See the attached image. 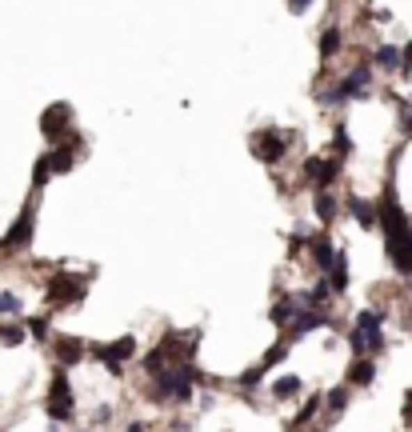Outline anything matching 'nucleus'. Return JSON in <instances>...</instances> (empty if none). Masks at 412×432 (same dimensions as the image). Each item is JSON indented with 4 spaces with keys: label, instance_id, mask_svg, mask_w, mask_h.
I'll use <instances>...</instances> for the list:
<instances>
[{
    "label": "nucleus",
    "instance_id": "33",
    "mask_svg": "<svg viewBox=\"0 0 412 432\" xmlns=\"http://www.w3.org/2000/svg\"><path fill=\"white\" fill-rule=\"evenodd\" d=\"M96 420H100V424H104V420H112V408H109V404H100V408H96Z\"/></svg>",
    "mask_w": 412,
    "mask_h": 432
},
{
    "label": "nucleus",
    "instance_id": "3",
    "mask_svg": "<svg viewBox=\"0 0 412 432\" xmlns=\"http://www.w3.org/2000/svg\"><path fill=\"white\" fill-rule=\"evenodd\" d=\"M381 312L377 308H365L360 317H356V324H352L349 333V349L356 352V356H381L384 352V333H381Z\"/></svg>",
    "mask_w": 412,
    "mask_h": 432
},
{
    "label": "nucleus",
    "instance_id": "9",
    "mask_svg": "<svg viewBox=\"0 0 412 432\" xmlns=\"http://www.w3.org/2000/svg\"><path fill=\"white\" fill-rule=\"evenodd\" d=\"M304 180L317 192H328L340 180V160H324V157H308L304 160Z\"/></svg>",
    "mask_w": 412,
    "mask_h": 432
},
{
    "label": "nucleus",
    "instance_id": "15",
    "mask_svg": "<svg viewBox=\"0 0 412 432\" xmlns=\"http://www.w3.org/2000/svg\"><path fill=\"white\" fill-rule=\"evenodd\" d=\"M328 296H333V288H328V280H320L317 288H312V292H304V296H296V304H301V308H308V312H324V308H328Z\"/></svg>",
    "mask_w": 412,
    "mask_h": 432
},
{
    "label": "nucleus",
    "instance_id": "8",
    "mask_svg": "<svg viewBox=\"0 0 412 432\" xmlns=\"http://www.w3.org/2000/svg\"><path fill=\"white\" fill-rule=\"evenodd\" d=\"M40 132H45L52 144L68 141V132H72V104H48L45 116H40Z\"/></svg>",
    "mask_w": 412,
    "mask_h": 432
},
{
    "label": "nucleus",
    "instance_id": "26",
    "mask_svg": "<svg viewBox=\"0 0 412 432\" xmlns=\"http://www.w3.org/2000/svg\"><path fill=\"white\" fill-rule=\"evenodd\" d=\"M0 317H20V296L16 292H0Z\"/></svg>",
    "mask_w": 412,
    "mask_h": 432
},
{
    "label": "nucleus",
    "instance_id": "35",
    "mask_svg": "<svg viewBox=\"0 0 412 432\" xmlns=\"http://www.w3.org/2000/svg\"><path fill=\"white\" fill-rule=\"evenodd\" d=\"M404 416H412V392H404Z\"/></svg>",
    "mask_w": 412,
    "mask_h": 432
},
{
    "label": "nucleus",
    "instance_id": "13",
    "mask_svg": "<svg viewBox=\"0 0 412 432\" xmlns=\"http://www.w3.org/2000/svg\"><path fill=\"white\" fill-rule=\"evenodd\" d=\"M349 212H352V221L360 224L365 232H372V228H377V200H365V196H349Z\"/></svg>",
    "mask_w": 412,
    "mask_h": 432
},
{
    "label": "nucleus",
    "instance_id": "14",
    "mask_svg": "<svg viewBox=\"0 0 412 432\" xmlns=\"http://www.w3.org/2000/svg\"><path fill=\"white\" fill-rule=\"evenodd\" d=\"M308 248H312V264L328 272V264H333V256H336V248H333V237H328V232H312V240H308Z\"/></svg>",
    "mask_w": 412,
    "mask_h": 432
},
{
    "label": "nucleus",
    "instance_id": "2",
    "mask_svg": "<svg viewBox=\"0 0 412 432\" xmlns=\"http://www.w3.org/2000/svg\"><path fill=\"white\" fill-rule=\"evenodd\" d=\"M200 381V368L192 365H173L164 368L160 376H152V400L157 404H189L192 400V384Z\"/></svg>",
    "mask_w": 412,
    "mask_h": 432
},
{
    "label": "nucleus",
    "instance_id": "18",
    "mask_svg": "<svg viewBox=\"0 0 412 432\" xmlns=\"http://www.w3.org/2000/svg\"><path fill=\"white\" fill-rule=\"evenodd\" d=\"M328 288H333V292H344V288H349V256L344 253H336L333 264H328Z\"/></svg>",
    "mask_w": 412,
    "mask_h": 432
},
{
    "label": "nucleus",
    "instance_id": "34",
    "mask_svg": "<svg viewBox=\"0 0 412 432\" xmlns=\"http://www.w3.org/2000/svg\"><path fill=\"white\" fill-rule=\"evenodd\" d=\"M308 4H312V0H292V4H288V8H292V13H304V8H308Z\"/></svg>",
    "mask_w": 412,
    "mask_h": 432
},
{
    "label": "nucleus",
    "instance_id": "16",
    "mask_svg": "<svg viewBox=\"0 0 412 432\" xmlns=\"http://www.w3.org/2000/svg\"><path fill=\"white\" fill-rule=\"evenodd\" d=\"M296 312H301V304H296V296H285V301H276L269 308V320L276 324V328H288L292 320H296Z\"/></svg>",
    "mask_w": 412,
    "mask_h": 432
},
{
    "label": "nucleus",
    "instance_id": "1",
    "mask_svg": "<svg viewBox=\"0 0 412 432\" xmlns=\"http://www.w3.org/2000/svg\"><path fill=\"white\" fill-rule=\"evenodd\" d=\"M377 228L384 232V253H388V264L400 272V276H412V221L404 205L397 200V184L388 180L384 196L377 200Z\"/></svg>",
    "mask_w": 412,
    "mask_h": 432
},
{
    "label": "nucleus",
    "instance_id": "19",
    "mask_svg": "<svg viewBox=\"0 0 412 432\" xmlns=\"http://www.w3.org/2000/svg\"><path fill=\"white\" fill-rule=\"evenodd\" d=\"M340 48H344V36H340V29H324V36H320V61H333Z\"/></svg>",
    "mask_w": 412,
    "mask_h": 432
},
{
    "label": "nucleus",
    "instance_id": "24",
    "mask_svg": "<svg viewBox=\"0 0 412 432\" xmlns=\"http://www.w3.org/2000/svg\"><path fill=\"white\" fill-rule=\"evenodd\" d=\"M349 400H352V392H349V388H333V392H328V397L320 400V404H328L333 413H344V408H349Z\"/></svg>",
    "mask_w": 412,
    "mask_h": 432
},
{
    "label": "nucleus",
    "instance_id": "20",
    "mask_svg": "<svg viewBox=\"0 0 412 432\" xmlns=\"http://www.w3.org/2000/svg\"><path fill=\"white\" fill-rule=\"evenodd\" d=\"M336 212H340V208H336V196H333V192H317V216H320V221L333 224Z\"/></svg>",
    "mask_w": 412,
    "mask_h": 432
},
{
    "label": "nucleus",
    "instance_id": "4",
    "mask_svg": "<svg viewBox=\"0 0 412 432\" xmlns=\"http://www.w3.org/2000/svg\"><path fill=\"white\" fill-rule=\"evenodd\" d=\"M84 296H88V280H84L80 272H56V276L48 280V292H45L48 308H72V304H80Z\"/></svg>",
    "mask_w": 412,
    "mask_h": 432
},
{
    "label": "nucleus",
    "instance_id": "37",
    "mask_svg": "<svg viewBox=\"0 0 412 432\" xmlns=\"http://www.w3.org/2000/svg\"><path fill=\"white\" fill-rule=\"evenodd\" d=\"M400 52H404V56H412V45H404V48H400Z\"/></svg>",
    "mask_w": 412,
    "mask_h": 432
},
{
    "label": "nucleus",
    "instance_id": "23",
    "mask_svg": "<svg viewBox=\"0 0 412 432\" xmlns=\"http://www.w3.org/2000/svg\"><path fill=\"white\" fill-rule=\"evenodd\" d=\"M24 328L20 324H0V344H8V349H16V344H24Z\"/></svg>",
    "mask_w": 412,
    "mask_h": 432
},
{
    "label": "nucleus",
    "instance_id": "21",
    "mask_svg": "<svg viewBox=\"0 0 412 432\" xmlns=\"http://www.w3.org/2000/svg\"><path fill=\"white\" fill-rule=\"evenodd\" d=\"M372 64H377V68H397V64H400V48L397 45H381L377 52H372Z\"/></svg>",
    "mask_w": 412,
    "mask_h": 432
},
{
    "label": "nucleus",
    "instance_id": "28",
    "mask_svg": "<svg viewBox=\"0 0 412 432\" xmlns=\"http://www.w3.org/2000/svg\"><path fill=\"white\" fill-rule=\"evenodd\" d=\"M237 381H240V388H256V384L264 381V368L256 365V368H248V372H240Z\"/></svg>",
    "mask_w": 412,
    "mask_h": 432
},
{
    "label": "nucleus",
    "instance_id": "12",
    "mask_svg": "<svg viewBox=\"0 0 412 432\" xmlns=\"http://www.w3.org/2000/svg\"><path fill=\"white\" fill-rule=\"evenodd\" d=\"M324 324H328V317H324V312H308V308H301V312H296V320L288 324V340H301V336L317 333V328H324Z\"/></svg>",
    "mask_w": 412,
    "mask_h": 432
},
{
    "label": "nucleus",
    "instance_id": "31",
    "mask_svg": "<svg viewBox=\"0 0 412 432\" xmlns=\"http://www.w3.org/2000/svg\"><path fill=\"white\" fill-rule=\"evenodd\" d=\"M400 125H404V141H412V104L400 100Z\"/></svg>",
    "mask_w": 412,
    "mask_h": 432
},
{
    "label": "nucleus",
    "instance_id": "5",
    "mask_svg": "<svg viewBox=\"0 0 412 432\" xmlns=\"http://www.w3.org/2000/svg\"><path fill=\"white\" fill-rule=\"evenodd\" d=\"M368 93H372V68L360 64V68H352L349 77L340 80L333 93H324L320 100H324V104H340V100H360V96H368Z\"/></svg>",
    "mask_w": 412,
    "mask_h": 432
},
{
    "label": "nucleus",
    "instance_id": "30",
    "mask_svg": "<svg viewBox=\"0 0 412 432\" xmlns=\"http://www.w3.org/2000/svg\"><path fill=\"white\" fill-rule=\"evenodd\" d=\"M317 408H320V397H312V400H308V404H304V408H301V416L292 420V429H301L304 420H312V413H317Z\"/></svg>",
    "mask_w": 412,
    "mask_h": 432
},
{
    "label": "nucleus",
    "instance_id": "22",
    "mask_svg": "<svg viewBox=\"0 0 412 432\" xmlns=\"http://www.w3.org/2000/svg\"><path fill=\"white\" fill-rule=\"evenodd\" d=\"M301 388H304L301 376H280V381H272V392H276V397H296Z\"/></svg>",
    "mask_w": 412,
    "mask_h": 432
},
{
    "label": "nucleus",
    "instance_id": "32",
    "mask_svg": "<svg viewBox=\"0 0 412 432\" xmlns=\"http://www.w3.org/2000/svg\"><path fill=\"white\" fill-rule=\"evenodd\" d=\"M29 333L36 336V340H48V320L45 317H32L29 320Z\"/></svg>",
    "mask_w": 412,
    "mask_h": 432
},
{
    "label": "nucleus",
    "instance_id": "29",
    "mask_svg": "<svg viewBox=\"0 0 412 432\" xmlns=\"http://www.w3.org/2000/svg\"><path fill=\"white\" fill-rule=\"evenodd\" d=\"M48 176H52V173H48V157H40V160H36V168H32V184L40 189V184H48Z\"/></svg>",
    "mask_w": 412,
    "mask_h": 432
},
{
    "label": "nucleus",
    "instance_id": "25",
    "mask_svg": "<svg viewBox=\"0 0 412 432\" xmlns=\"http://www.w3.org/2000/svg\"><path fill=\"white\" fill-rule=\"evenodd\" d=\"M333 148H336V157H340V160L352 152V136H349V128H344V125H336V132H333Z\"/></svg>",
    "mask_w": 412,
    "mask_h": 432
},
{
    "label": "nucleus",
    "instance_id": "10",
    "mask_svg": "<svg viewBox=\"0 0 412 432\" xmlns=\"http://www.w3.org/2000/svg\"><path fill=\"white\" fill-rule=\"evenodd\" d=\"M32 228H36V208L24 205V212L13 221V228L4 232V240H0V248H8V253H16V248H29L32 244Z\"/></svg>",
    "mask_w": 412,
    "mask_h": 432
},
{
    "label": "nucleus",
    "instance_id": "11",
    "mask_svg": "<svg viewBox=\"0 0 412 432\" xmlns=\"http://www.w3.org/2000/svg\"><path fill=\"white\" fill-rule=\"evenodd\" d=\"M52 352H56V365L61 368H72L84 360V340H77V336H56L52 340Z\"/></svg>",
    "mask_w": 412,
    "mask_h": 432
},
{
    "label": "nucleus",
    "instance_id": "27",
    "mask_svg": "<svg viewBox=\"0 0 412 432\" xmlns=\"http://www.w3.org/2000/svg\"><path fill=\"white\" fill-rule=\"evenodd\" d=\"M285 356H288V344H276V349H269V352H264V360H260V368L269 372V368H276L280 360H285Z\"/></svg>",
    "mask_w": 412,
    "mask_h": 432
},
{
    "label": "nucleus",
    "instance_id": "36",
    "mask_svg": "<svg viewBox=\"0 0 412 432\" xmlns=\"http://www.w3.org/2000/svg\"><path fill=\"white\" fill-rule=\"evenodd\" d=\"M128 432H148V424H141V420H136V424H128Z\"/></svg>",
    "mask_w": 412,
    "mask_h": 432
},
{
    "label": "nucleus",
    "instance_id": "6",
    "mask_svg": "<svg viewBox=\"0 0 412 432\" xmlns=\"http://www.w3.org/2000/svg\"><path fill=\"white\" fill-rule=\"evenodd\" d=\"M292 144V132H280V128H260L253 136V157L264 160V164H280Z\"/></svg>",
    "mask_w": 412,
    "mask_h": 432
},
{
    "label": "nucleus",
    "instance_id": "7",
    "mask_svg": "<svg viewBox=\"0 0 412 432\" xmlns=\"http://www.w3.org/2000/svg\"><path fill=\"white\" fill-rule=\"evenodd\" d=\"M45 408L52 420H72V413H77V400H72V384H68V372H56L52 376V384H48V400Z\"/></svg>",
    "mask_w": 412,
    "mask_h": 432
},
{
    "label": "nucleus",
    "instance_id": "17",
    "mask_svg": "<svg viewBox=\"0 0 412 432\" xmlns=\"http://www.w3.org/2000/svg\"><path fill=\"white\" fill-rule=\"evenodd\" d=\"M377 381V365H372V356H356L349 368V384H356V388H368V384Z\"/></svg>",
    "mask_w": 412,
    "mask_h": 432
}]
</instances>
